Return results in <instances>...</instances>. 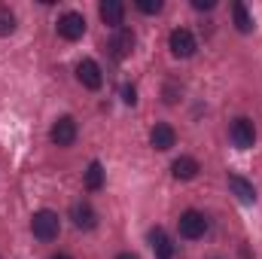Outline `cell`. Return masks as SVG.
I'll list each match as a JSON object with an SVG mask.
<instances>
[{"instance_id":"obj_8","label":"cell","mask_w":262,"mask_h":259,"mask_svg":"<svg viewBox=\"0 0 262 259\" xmlns=\"http://www.w3.org/2000/svg\"><path fill=\"white\" fill-rule=\"evenodd\" d=\"M76 79H79V82H82L85 89L98 92V89H101V82H104V76H101V67H98V61H92V58L79 61V64H76Z\"/></svg>"},{"instance_id":"obj_12","label":"cell","mask_w":262,"mask_h":259,"mask_svg":"<svg viewBox=\"0 0 262 259\" xmlns=\"http://www.w3.org/2000/svg\"><path fill=\"white\" fill-rule=\"evenodd\" d=\"M229 189L235 192V198H238L241 204H253V201H256V189H253V183L244 180V177H238V174H229Z\"/></svg>"},{"instance_id":"obj_7","label":"cell","mask_w":262,"mask_h":259,"mask_svg":"<svg viewBox=\"0 0 262 259\" xmlns=\"http://www.w3.org/2000/svg\"><path fill=\"white\" fill-rule=\"evenodd\" d=\"M70 220H73V226L82 229V232H89V229L98 226V213H95V207H92L89 201H76V204L70 207Z\"/></svg>"},{"instance_id":"obj_18","label":"cell","mask_w":262,"mask_h":259,"mask_svg":"<svg viewBox=\"0 0 262 259\" xmlns=\"http://www.w3.org/2000/svg\"><path fill=\"white\" fill-rule=\"evenodd\" d=\"M137 9L146 15H156V12H162V0H137Z\"/></svg>"},{"instance_id":"obj_20","label":"cell","mask_w":262,"mask_h":259,"mask_svg":"<svg viewBox=\"0 0 262 259\" xmlns=\"http://www.w3.org/2000/svg\"><path fill=\"white\" fill-rule=\"evenodd\" d=\"M192 6H195V9H213L216 0H192Z\"/></svg>"},{"instance_id":"obj_4","label":"cell","mask_w":262,"mask_h":259,"mask_svg":"<svg viewBox=\"0 0 262 259\" xmlns=\"http://www.w3.org/2000/svg\"><path fill=\"white\" fill-rule=\"evenodd\" d=\"M229 137H232V143L238 146V149H250L253 146V140H256V128H253V122L250 119H235L232 122V128H229Z\"/></svg>"},{"instance_id":"obj_15","label":"cell","mask_w":262,"mask_h":259,"mask_svg":"<svg viewBox=\"0 0 262 259\" xmlns=\"http://www.w3.org/2000/svg\"><path fill=\"white\" fill-rule=\"evenodd\" d=\"M101 186H104V168H101V162H92L89 171H85V189L98 192Z\"/></svg>"},{"instance_id":"obj_14","label":"cell","mask_w":262,"mask_h":259,"mask_svg":"<svg viewBox=\"0 0 262 259\" xmlns=\"http://www.w3.org/2000/svg\"><path fill=\"white\" fill-rule=\"evenodd\" d=\"M149 244H152V250H156L159 259H171V253H174L171 238L165 235V229H152V232H149Z\"/></svg>"},{"instance_id":"obj_11","label":"cell","mask_w":262,"mask_h":259,"mask_svg":"<svg viewBox=\"0 0 262 259\" xmlns=\"http://www.w3.org/2000/svg\"><path fill=\"white\" fill-rule=\"evenodd\" d=\"M149 143L159 149V153H165V149H171L174 143H177V134H174V128L171 125H165V122H159L156 128L149 131Z\"/></svg>"},{"instance_id":"obj_10","label":"cell","mask_w":262,"mask_h":259,"mask_svg":"<svg viewBox=\"0 0 262 259\" xmlns=\"http://www.w3.org/2000/svg\"><path fill=\"white\" fill-rule=\"evenodd\" d=\"M98 12H101L104 25H110L113 31L122 28V18H125V6H122V0H104V3L98 6Z\"/></svg>"},{"instance_id":"obj_16","label":"cell","mask_w":262,"mask_h":259,"mask_svg":"<svg viewBox=\"0 0 262 259\" xmlns=\"http://www.w3.org/2000/svg\"><path fill=\"white\" fill-rule=\"evenodd\" d=\"M232 12H235V28H238L241 34H250V31H253V18H250L247 6H244V3H235Z\"/></svg>"},{"instance_id":"obj_2","label":"cell","mask_w":262,"mask_h":259,"mask_svg":"<svg viewBox=\"0 0 262 259\" xmlns=\"http://www.w3.org/2000/svg\"><path fill=\"white\" fill-rule=\"evenodd\" d=\"M177 229H180L183 238L195 241V238H201V235L207 232V220H204V213H198V210H183L180 220H177Z\"/></svg>"},{"instance_id":"obj_5","label":"cell","mask_w":262,"mask_h":259,"mask_svg":"<svg viewBox=\"0 0 262 259\" xmlns=\"http://www.w3.org/2000/svg\"><path fill=\"white\" fill-rule=\"evenodd\" d=\"M49 137H52L55 146H70V143L76 140V122H73V116H61V119H55L52 128H49Z\"/></svg>"},{"instance_id":"obj_19","label":"cell","mask_w":262,"mask_h":259,"mask_svg":"<svg viewBox=\"0 0 262 259\" xmlns=\"http://www.w3.org/2000/svg\"><path fill=\"white\" fill-rule=\"evenodd\" d=\"M122 101H125V104H134V101H137V92H134V85H125V89H122Z\"/></svg>"},{"instance_id":"obj_21","label":"cell","mask_w":262,"mask_h":259,"mask_svg":"<svg viewBox=\"0 0 262 259\" xmlns=\"http://www.w3.org/2000/svg\"><path fill=\"white\" fill-rule=\"evenodd\" d=\"M116 259H140V256H134V253H119Z\"/></svg>"},{"instance_id":"obj_3","label":"cell","mask_w":262,"mask_h":259,"mask_svg":"<svg viewBox=\"0 0 262 259\" xmlns=\"http://www.w3.org/2000/svg\"><path fill=\"white\" fill-rule=\"evenodd\" d=\"M168 46H171V52H174L177 58H192V55H195V37H192V31H186V28L171 31Z\"/></svg>"},{"instance_id":"obj_13","label":"cell","mask_w":262,"mask_h":259,"mask_svg":"<svg viewBox=\"0 0 262 259\" xmlns=\"http://www.w3.org/2000/svg\"><path fill=\"white\" fill-rule=\"evenodd\" d=\"M198 171H201V165H198L192 156H180V159H174V165H171V174H174L177 180H192V177H198Z\"/></svg>"},{"instance_id":"obj_1","label":"cell","mask_w":262,"mask_h":259,"mask_svg":"<svg viewBox=\"0 0 262 259\" xmlns=\"http://www.w3.org/2000/svg\"><path fill=\"white\" fill-rule=\"evenodd\" d=\"M58 229H61V223H58V213L55 210H37L31 217V232L40 241H55L58 238Z\"/></svg>"},{"instance_id":"obj_9","label":"cell","mask_w":262,"mask_h":259,"mask_svg":"<svg viewBox=\"0 0 262 259\" xmlns=\"http://www.w3.org/2000/svg\"><path fill=\"white\" fill-rule=\"evenodd\" d=\"M131 49H134V34H131V28H116L113 31V37H110V52H113V58H128Z\"/></svg>"},{"instance_id":"obj_17","label":"cell","mask_w":262,"mask_h":259,"mask_svg":"<svg viewBox=\"0 0 262 259\" xmlns=\"http://www.w3.org/2000/svg\"><path fill=\"white\" fill-rule=\"evenodd\" d=\"M15 31V15L9 12V6H0V37H9Z\"/></svg>"},{"instance_id":"obj_22","label":"cell","mask_w":262,"mask_h":259,"mask_svg":"<svg viewBox=\"0 0 262 259\" xmlns=\"http://www.w3.org/2000/svg\"><path fill=\"white\" fill-rule=\"evenodd\" d=\"M52 259H70V256H67V253H58V256H52Z\"/></svg>"},{"instance_id":"obj_6","label":"cell","mask_w":262,"mask_h":259,"mask_svg":"<svg viewBox=\"0 0 262 259\" xmlns=\"http://www.w3.org/2000/svg\"><path fill=\"white\" fill-rule=\"evenodd\" d=\"M58 34L64 37V40H79L82 34H85V18L79 15V12H64L61 18H58Z\"/></svg>"}]
</instances>
